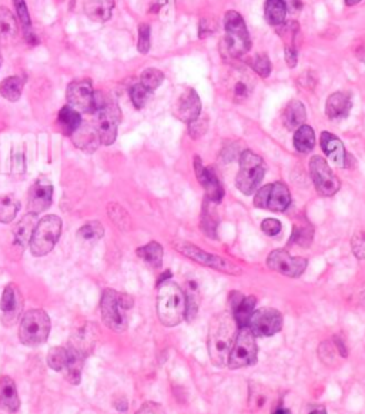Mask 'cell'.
Returning a JSON list of instances; mask_svg holds the SVG:
<instances>
[{
	"instance_id": "cell-56",
	"label": "cell",
	"mask_w": 365,
	"mask_h": 414,
	"mask_svg": "<svg viewBox=\"0 0 365 414\" xmlns=\"http://www.w3.org/2000/svg\"><path fill=\"white\" fill-rule=\"evenodd\" d=\"M216 25L211 21H207V19H202L200 28H198V34L200 37H207L210 33H214Z\"/></svg>"
},
{
	"instance_id": "cell-30",
	"label": "cell",
	"mask_w": 365,
	"mask_h": 414,
	"mask_svg": "<svg viewBox=\"0 0 365 414\" xmlns=\"http://www.w3.org/2000/svg\"><path fill=\"white\" fill-rule=\"evenodd\" d=\"M17 32V21L13 13L6 6H0V46L12 45L16 41Z\"/></svg>"
},
{
	"instance_id": "cell-3",
	"label": "cell",
	"mask_w": 365,
	"mask_h": 414,
	"mask_svg": "<svg viewBox=\"0 0 365 414\" xmlns=\"http://www.w3.org/2000/svg\"><path fill=\"white\" fill-rule=\"evenodd\" d=\"M226 36L220 43L221 54L229 59H240L246 56L251 48L250 34L244 19L236 10H229L225 16Z\"/></svg>"
},
{
	"instance_id": "cell-24",
	"label": "cell",
	"mask_w": 365,
	"mask_h": 414,
	"mask_svg": "<svg viewBox=\"0 0 365 414\" xmlns=\"http://www.w3.org/2000/svg\"><path fill=\"white\" fill-rule=\"evenodd\" d=\"M321 147L322 152L326 153V156L331 162H334L337 166L346 167V159H347V153L346 149H344L342 142L338 139L337 136L333 133L324 132L321 134Z\"/></svg>"
},
{
	"instance_id": "cell-5",
	"label": "cell",
	"mask_w": 365,
	"mask_h": 414,
	"mask_svg": "<svg viewBox=\"0 0 365 414\" xmlns=\"http://www.w3.org/2000/svg\"><path fill=\"white\" fill-rule=\"evenodd\" d=\"M52 329L49 314L43 309L28 310L19 324V340L28 347L46 343Z\"/></svg>"
},
{
	"instance_id": "cell-35",
	"label": "cell",
	"mask_w": 365,
	"mask_h": 414,
	"mask_svg": "<svg viewBox=\"0 0 365 414\" xmlns=\"http://www.w3.org/2000/svg\"><path fill=\"white\" fill-rule=\"evenodd\" d=\"M266 21L269 25L274 28H280L282 23H286L287 8L282 0H266Z\"/></svg>"
},
{
	"instance_id": "cell-50",
	"label": "cell",
	"mask_w": 365,
	"mask_h": 414,
	"mask_svg": "<svg viewBox=\"0 0 365 414\" xmlns=\"http://www.w3.org/2000/svg\"><path fill=\"white\" fill-rule=\"evenodd\" d=\"M150 25L147 23H141L138 26V41H137V50L141 54H147L150 50Z\"/></svg>"
},
{
	"instance_id": "cell-20",
	"label": "cell",
	"mask_w": 365,
	"mask_h": 414,
	"mask_svg": "<svg viewBox=\"0 0 365 414\" xmlns=\"http://www.w3.org/2000/svg\"><path fill=\"white\" fill-rule=\"evenodd\" d=\"M194 172H196V177H197L198 183L202 186V189L206 190L209 200L213 203L220 202L222 197H225V189H222L214 172L202 165L198 156L194 157Z\"/></svg>"
},
{
	"instance_id": "cell-21",
	"label": "cell",
	"mask_w": 365,
	"mask_h": 414,
	"mask_svg": "<svg viewBox=\"0 0 365 414\" xmlns=\"http://www.w3.org/2000/svg\"><path fill=\"white\" fill-rule=\"evenodd\" d=\"M97 342V329L93 323H89L87 320L77 322L72 331V347H74L77 351H80L86 356L89 354Z\"/></svg>"
},
{
	"instance_id": "cell-47",
	"label": "cell",
	"mask_w": 365,
	"mask_h": 414,
	"mask_svg": "<svg viewBox=\"0 0 365 414\" xmlns=\"http://www.w3.org/2000/svg\"><path fill=\"white\" fill-rule=\"evenodd\" d=\"M210 207H211V202H210V206L207 203L205 205V209H202V214H201L200 226H201L202 231L209 236V238H216L217 219H216V214L213 213V210Z\"/></svg>"
},
{
	"instance_id": "cell-54",
	"label": "cell",
	"mask_w": 365,
	"mask_h": 414,
	"mask_svg": "<svg viewBox=\"0 0 365 414\" xmlns=\"http://www.w3.org/2000/svg\"><path fill=\"white\" fill-rule=\"evenodd\" d=\"M282 226L277 219H266L261 223V230L267 236H277L281 231Z\"/></svg>"
},
{
	"instance_id": "cell-45",
	"label": "cell",
	"mask_w": 365,
	"mask_h": 414,
	"mask_svg": "<svg viewBox=\"0 0 365 414\" xmlns=\"http://www.w3.org/2000/svg\"><path fill=\"white\" fill-rule=\"evenodd\" d=\"M163 81H165L163 72L154 68H149L143 70V73L140 76V83L150 92H154L161 83H163Z\"/></svg>"
},
{
	"instance_id": "cell-61",
	"label": "cell",
	"mask_w": 365,
	"mask_h": 414,
	"mask_svg": "<svg viewBox=\"0 0 365 414\" xmlns=\"http://www.w3.org/2000/svg\"><path fill=\"white\" fill-rule=\"evenodd\" d=\"M361 0H346V5L347 6H354V5H357V3H359Z\"/></svg>"
},
{
	"instance_id": "cell-15",
	"label": "cell",
	"mask_w": 365,
	"mask_h": 414,
	"mask_svg": "<svg viewBox=\"0 0 365 414\" xmlns=\"http://www.w3.org/2000/svg\"><path fill=\"white\" fill-rule=\"evenodd\" d=\"M247 327L255 338H271L282 329V316L273 307H262L253 313Z\"/></svg>"
},
{
	"instance_id": "cell-52",
	"label": "cell",
	"mask_w": 365,
	"mask_h": 414,
	"mask_svg": "<svg viewBox=\"0 0 365 414\" xmlns=\"http://www.w3.org/2000/svg\"><path fill=\"white\" fill-rule=\"evenodd\" d=\"M13 3H14L16 14L19 17L20 25L23 26V29L32 28V19H30V14H29L26 0H13Z\"/></svg>"
},
{
	"instance_id": "cell-44",
	"label": "cell",
	"mask_w": 365,
	"mask_h": 414,
	"mask_svg": "<svg viewBox=\"0 0 365 414\" xmlns=\"http://www.w3.org/2000/svg\"><path fill=\"white\" fill-rule=\"evenodd\" d=\"M313 236H314V230L307 222H298L294 226L290 242L293 245H297L301 247H307L313 242Z\"/></svg>"
},
{
	"instance_id": "cell-10",
	"label": "cell",
	"mask_w": 365,
	"mask_h": 414,
	"mask_svg": "<svg viewBox=\"0 0 365 414\" xmlns=\"http://www.w3.org/2000/svg\"><path fill=\"white\" fill-rule=\"evenodd\" d=\"M176 249L182 256H185V258H187V259H190L196 263H200L202 266H206V267H211V269H216L218 271L227 273V274H234V276L241 274V269L237 265H234L233 262H230L225 258H220V256L207 253L206 250H202V249H200L194 245L178 243V245H176Z\"/></svg>"
},
{
	"instance_id": "cell-25",
	"label": "cell",
	"mask_w": 365,
	"mask_h": 414,
	"mask_svg": "<svg viewBox=\"0 0 365 414\" xmlns=\"http://www.w3.org/2000/svg\"><path fill=\"white\" fill-rule=\"evenodd\" d=\"M20 407V399L14 380L10 376L0 377V410L16 413Z\"/></svg>"
},
{
	"instance_id": "cell-36",
	"label": "cell",
	"mask_w": 365,
	"mask_h": 414,
	"mask_svg": "<svg viewBox=\"0 0 365 414\" xmlns=\"http://www.w3.org/2000/svg\"><path fill=\"white\" fill-rule=\"evenodd\" d=\"M20 210V202L12 193L0 196V223H12Z\"/></svg>"
},
{
	"instance_id": "cell-29",
	"label": "cell",
	"mask_w": 365,
	"mask_h": 414,
	"mask_svg": "<svg viewBox=\"0 0 365 414\" xmlns=\"http://www.w3.org/2000/svg\"><path fill=\"white\" fill-rule=\"evenodd\" d=\"M36 227V214H26L25 218L17 223L13 231V249L17 250V253H22L28 243H30L33 230Z\"/></svg>"
},
{
	"instance_id": "cell-42",
	"label": "cell",
	"mask_w": 365,
	"mask_h": 414,
	"mask_svg": "<svg viewBox=\"0 0 365 414\" xmlns=\"http://www.w3.org/2000/svg\"><path fill=\"white\" fill-rule=\"evenodd\" d=\"M107 214L110 220L123 231H127L132 229V218L127 213V210L118 205V203H109L107 205Z\"/></svg>"
},
{
	"instance_id": "cell-12",
	"label": "cell",
	"mask_w": 365,
	"mask_h": 414,
	"mask_svg": "<svg viewBox=\"0 0 365 414\" xmlns=\"http://www.w3.org/2000/svg\"><path fill=\"white\" fill-rule=\"evenodd\" d=\"M96 114V129L100 136V143L103 146H112L117 139L121 110L116 103H105Z\"/></svg>"
},
{
	"instance_id": "cell-34",
	"label": "cell",
	"mask_w": 365,
	"mask_h": 414,
	"mask_svg": "<svg viewBox=\"0 0 365 414\" xmlns=\"http://www.w3.org/2000/svg\"><path fill=\"white\" fill-rule=\"evenodd\" d=\"M28 170L26 146L25 143H14L10 153V172L16 180L25 179Z\"/></svg>"
},
{
	"instance_id": "cell-41",
	"label": "cell",
	"mask_w": 365,
	"mask_h": 414,
	"mask_svg": "<svg viewBox=\"0 0 365 414\" xmlns=\"http://www.w3.org/2000/svg\"><path fill=\"white\" fill-rule=\"evenodd\" d=\"M186 311H185V319L187 322H193L197 318L198 306H200V290L196 280H190L187 283L186 290Z\"/></svg>"
},
{
	"instance_id": "cell-19",
	"label": "cell",
	"mask_w": 365,
	"mask_h": 414,
	"mask_svg": "<svg viewBox=\"0 0 365 414\" xmlns=\"http://www.w3.org/2000/svg\"><path fill=\"white\" fill-rule=\"evenodd\" d=\"M201 114V101L196 90L185 89L174 102V116L185 123H190Z\"/></svg>"
},
{
	"instance_id": "cell-62",
	"label": "cell",
	"mask_w": 365,
	"mask_h": 414,
	"mask_svg": "<svg viewBox=\"0 0 365 414\" xmlns=\"http://www.w3.org/2000/svg\"><path fill=\"white\" fill-rule=\"evenodd\" d=\"M0 66H2V59H0Z\"/></svg>"
},
{
	"instance_id": "cell-49",
	"label": "cell",
	"mask_w": 365,
	"mask_h": 414,
	"mask_svg": "<svg viewBox=\"0 0 365 414\" xmlns=\"http://www.w3.org/2000/svg\"><path fill=\"white\" fill-rule=\"evenodd\" d=\"M253 70L262 79H267L271 74V62L267 54H257L251 62Z\"/></svg>"
},
{
	"instance_id": "cell-38",
	"label": "cell",
	"mask_w": 365,
	"mask_h": 414,
	"mask_svg": "<svg viewBox=\"0 0 365 414\" xmlns=\"http://www.w3.org/2000/svg\"><path fill=\"white\" fill-rule=\"evenodd\" d=\"M136 253L140 259H143L149 266L154 269H158L163 265V247L157 242H150L143 247H138Z\"/></svg>"
},
{
	"instance_id": "cell-8",
	"label": "cell",
	"mask_w": 365,
	"mask_h": 414,
	"mask_svg": "<svg viewBox=\"0 0 365 414\" xmlns=\"http://www.w3.org/2000/svg\"><path fill=\"white\" fill-rule=\"evenodd\" d=\"M222 90L231 102L244 105L253 96L255 89V77L249 69L233 66L221 79Z\"/></svg>"
},
{
	"instance_id": "cell-6",
	"label": "cell",
	"mask_w": 365,
	"mask_h": 414,
	"mask_svg": "<svg viewBox=\"0 0 365 414\" xmlns=\"http://www.w3.org/2000/svg\"><path fill=\"white\" fill-rule=\"evenodd\" d=\"M62 219L54 214L45 216L36 223L29 243L30 251L34 258H43L54 249L56 243L59 242L60 233H62Z\"/></svg>"
},
{
	"instance_id": "cell-16",
	"label": "cell",
	"mask_w": 365,
	"mask_h": 414,
	"mask_svg": "<svg viewBox=\"0 0 365 414\" xmlns=\"http://www.w3.org/2000/svg\"><path fill=\"white\" fill-rule=\"evenodd\" d=\"M307 263V259L294 258V256H291L286 250H274L267 258V266L271 270L293 279L300 278L306 271Z\"/></svg>"
},
{
	"instance_id": "cell-27",
	"label": "cell",
	"mask_w": 365,
	"mask_h": 414,
	"mask_svg": "<svg viewBox=\"0 0 365 414\" xmlns=\"http://www.w3.org/2000/svg\"><path fill=\"white\" fill-rule=\"evenodd\" d=\"M351 107V96L344 92H335L327 99L326 113L330 119H342V117H347L350 114Z\"/></svg>"
},
{
	"instance_id": "cell-23",
	"label": "cell",
	"mask_w": 365,
	"mask_h": 414,
	"mask_svg": "<svg viewBox=\"0 0 365 414\" xmlns=\"http://www.w3.org/2000/svg\"><path fill=\"white\" fill-rule=\"evenodd\" d=\"M278 34L281 36L284 48H286V62L289 68L297 66V37L300 34V26L297 22L282 23L278 29Z\"/></svg>"
},
{
	"instance_id": "cell-53",
	"label": "cell",
	"mask_w": 365,
	"mask_h": 414,
	"mask_svg": "<svg viewBox=\"0 0 365 414\" xmlns=\"http://www.w3.org/2000/svg\"><path fill=\"white\" fill-rule=\"evenodd\" d=\"M353 251L358 259H365V229L355 233L353 238Z\"/></svg>"
},
{
	"instance_id": "cell-18",
	"label": "cell",
	"mask_w": 365,
	"mask_h": 414,
	"mask_svg": "<svg viewBox=\"0 0 365 414\" xmlns=\"http://www.w3.org/2000/svg\"><path fill=\"white\" fill-rule=\"evenodd\" d=\"M53 202V185L46 176H39L29 189V211L40 214L48 210Z\"/></svg>"
},
{
	"instance_id": "cell-43",
	"label": "cell",
	"mask_w": 365,
	"mask_h": 414,
	"mask_svg": "<svg viewBox=\"0 0 365 414\" xmlns=\"http://www.w3.org/2000/svg\"><path fill=\"white\" fill-rule=\"evenodd\" d=\"M105 227L100 222H89L83 225L77 231V239L82 243H94L103 239Z\"/></svg>"
},
{
	"instance_id": "cell-59",
	"label": "cell",
	"mask_w": 365,
	"mask_h": 414,
	"mask_svg": "<svg viewBox=\"0 0 365 414\" xmlns=\"http://www.w3.org/2000/svg\"><path fill=\"white\" fill-rule=\"evenodd\" d=\"M273 414H291V413H290V410H287V408H278V410H275Z\"/></svg>"
},
{
	"instance_id": "cell-17",
	"label": "cell",
	"mask_w": 365,
	"mask_h": 414,
	"mask_svg": "<svg viewBox=\"0 0 365 414\" xmlns=\"http://www.w3.org/2000/svg\"><path fill=\"white\" fill-rule=\"evenodd\" d=\"M23 294L16 283H10L5 287L2 299H0V311H2V322L5 326H13L23 311Z\"/></svg>"
},
{
	"instance_id": "cell-13",
	"label": "cell",
	"mask_w": 365,
	"mask_h": 414,
	"mask_svg": "<svg viewBox=\"0 0 365 414\" xmlns=\"http://www.w3.org/2000/svg\"><path fill=\"white\" fill-rule=\"evenodd\" d=\"M291 203V194L284 183H271L257 190L254 205L258 209L284 211Z\"/></svg>"
},
{
	"instance_id": "cell-22",
	"label": "cell",
	"mask_w": 365,
	"mask_h": 414,
	"mask_svg": "<svg viewBox=\"0 0 365 414\" xmlns=\"http://www.w3.org/2000/svg\"><path fill=\"white\" fill-rule=\"evenodd\" d=\"M70 137L74 146L86 153H94L101 145L96 126L85 122H82V125L77 127V130Z\"/></svg>"
},
{
	"instance_id": "cell-57",
	"label": "cell",
	"mask_w": 365,
	"mask_h": 414,
	"mask_svg": "<svg viewBox=\"0 0 365 414\" xmlns=\"http://www.w3.org/2000/svg\"><path fill=\"white\" fill-rule=\"evenodd\" d=\"M284 5L287 8V12L290 13H298L302 9L301 0H282Z\"/></svg>"
},
{
	"instance_id": "cell-32",
	"label": "cell",
	"mask_w": 365,
	"mask_h": 414,
	"mask_svg": "<svg viewBox=\"0 0 365 414\" xmlns=\"http://www.w3.org/2000/svg\"><path fill=\"white\" fill-rule=\"evenodd\" d=\"M307 110L300 101H291L282 112V123L289 130H297L300 126L306 125Z\"/></svg>"
},
{
	"instance_id": "cell-2",
	"label": "cell",
	"mask_w": 365,
	"mask_h": 414,
	"mask_svg": "<svg viewBox=\"0 0 365 414\" xmlns=\"http://www.w3.org/2000/svg\"><path fill=\"white\" fill-rule=\"evenodd\" d=\"M186 294L178 284L163 282L158 284L157 291V316L167 327H174L185 319Z\"/></svg>"
},
{
	"instance_id": "cell-14",
	"label": "cell",
	"mask_w": 365,
	"mask_h": 414,
	"mask_svg": "<svg viewBox=\"0 0 365 414\" xmlns=\"http://www.w3.org/2000/svg\"><path fill=\"white\" fill-rule=\"evenodd\" d=\"M310 173L314 186L321 196L330 197L340 190V179L321 156H314L310 161Z\"/></svg>"
},
{
	"instance_id": "cell-7",
	"label": "cell",
	"mask_w": 365,
	"mask_h": 414,
	"mask_svg": "<svg viewBox=\"0 0 365 414\" xmlns=\"http://www.w3.org/2000/svg\"><path fill=\"white\" fill-rule=\"evenodd\" d=\"M266 174V165L261 157L251 152L244 150L240 156V170L236 177V185L238 190L246 194L251 196L257 192L260 183L264 179Z\"/></svg>"
},
{
	"instance_id": "cell-1",
	"label": "cell",
	"mask_w": 365,
	"mask_h": 414,
	"mask_svg": "<svg viewBox=\"0 0 365 414\" xmlns=\"http://www.w3.org/2000/svg\"><path fill=\"white\" fill-rule=\"evenodd\" d=\"M237 323L227 313L218 314L213 319L209 331L210 360L217 367H225L229 362L231 347L236 340Z\"/></svg>"
},
{
	"instance_id": "cell-9",
	"label": "cell",
	"mask_w": 365,
	"mask_h": 414,
	"mask_svg": "<svg viewBox=\"0 0 365 414\" xmlns=\"http://www.w3.org/2000/svg\"><path fill=\"white\" fill-rule=\"evenodd\" d=\"M257 362V344L254 333L246 326L240 327L234 344L229 356L230 369H242L255 364Z\"/></svg>"
},
{
	"instance_id": "cell-60",
	"label": "cell",
	"mask_w": 365,
	"mask_h": 414,
	"mask_svg": "<svg viewBox=\"0 0 365 414\" xmlns=\"http://www.w3.org/2000/svg\"><path fill=\"white\" fill-rule=\"evenodd\" d=\"M310 414H327V411L324 410V408H317V410L310 411Z\"/></svg>"
},
{
	"instance_id": "cell-51",
	"label": "cell",
	"mask_w": 365,
	"mask_h": 414,
	"mask_svg": "<svg viewBox=\"0 0 365 414\" xmlns=\"http://www.w3.org/2000/svg\"><path fill=\"white\" fill-rule=\"evenodd\" d=\"M209 127V121L205 114H200L197 119L189 123V134L193 137V139H200V137L205 136Z\"/></svg>"
},
{
	"instance_id": "cell-55",
	"label": "cell",
	"mask_w": 365,
	"mask_h": 414,
	"mask_svg": "<svg viewBox=\"0 0 365 414\" xmlns=\"http://www.w3.org/2000/svg\"><path fill=\"white\" fill-rule=\"evenodd\" d=\"M136 414H166L165 408L161 407L158 403L154 402H146L141 406Z\"/></svg>"
},
{
	"instance_id": "cell-11",
	"label": "cell",
	"mask_w": 365,
	"mask_h": 414,
	"mask_svg": "<svg viewBox=\"0 0 365 414\" xmlns=\"http://www.w3.org/2000/svg\"><path fill=\"white\" fill-rule=\"evenodd\" d=\"M66 101L70 107L79 113H96L100 107L98 96L93 90V85L87 79L74 81L66 89Z\"/></svg>"
},
{
	"instance_id": "cell-46",
	"label": "cell",
	"mask_w": 365,
	"mask_h": 414,
	"mask_svg": "<svg viewBox=\"0 0 365 414\" xmlns=\"http://www.w3.org/2000/svg\"><path fill=\"white\" fill-rule=\"evenodd\" d=\"M67 360V347H53L48 353V364L54 371H63Z\"/></svg>"
},
{
	"instance_id": "cell-33",
	"label": "cell",
	"mask_w": 365,
	"mask_h": 414,
	"mask_svg": "<svg viewBox=\"0 0 365 414\" xmlns=\"http://www.w3.org/2000/svg\"><path fill=\"white\" fill-rule=\"evenodd\" d=\"M56 123L59 130L65 136H72L77 130V127L82 125V116H80L77 110L66 105L65 107L60 109Z\"/></svg>"
},
{
	"instance_id": "cell-28",
	"label": "cell",
	"mask_w": 365,
	"mask_h": 414,
	"mask_svg": "<svg viewBox=\"0 0 365 414\" xmlns=\"http://www.w3.org/2000/svg\"><path fill=\"white\" fill-rule=\"evenodd\" d=\"M236 300L233 302V310H234V322L237 323L238 329L240 327H246L253 316V313L255 311V304H257V299L254 296H241L238 293H236Z\"/></svg>"
},
{
	"instance_id": "cell-4",
	"label": "cell",
	"mask_w": 365,
	"mask_h": 414,
	"mask_svg": "<svg viewBox=\"0 0 365 414\" xmlns=\"http://www.w3.org/2000/svg\"><path fill=\"white\" fill-rule=\"evenodd\" d=\"M133 307V298L126 293L106 289L101 294L100 313L101 320L113 331L123 333L127 330V311Z\"/></svg>"
},
{
	"instance_id": "cell-39",
	"label": "cell",
	"mask_w": 365,
	"mask_h": 414,
	"mask_svg": "<svg viewBox=\"0 0 365 414\" xmlns=\"http://www.w3.org/2000/svg\"><path fill=\"white\" fill-rule=\"evenodd\" d=\"M315 146V133L309 125L300 126L294 133V147L300 153H310Z\"/></svg>"
},
{
	"instance_id": "cell-48",
	"label": "cell",
	"mask_w": 365,
	"mask_h": 414,
	"mask_svg": "<svg viewBox=\"0 0 365 414\" xmlns=\"http://www.w3.org/2000/svg\"><path fill=\"white\" fill-rule=\"evenodd\" d=\"M152 92L147 90L140 82L133 85L130 89V99L136 109H143L149 101Z\"/></svg>"
},
{
	"instance_id": "cell-31",
	"label": "cell",
	"mask_w": 365,
	"mask_h": 414,
	"mask_svg": "<svg viewBox=\"0 0 365 414\" xmlns=\"http://www.w3.org/2000/svg\"><path fill=\"white\" fill-rule=\"evenodd\" d=\"M83 354L77 351L74 347L69 346L67 347V360L63 369L65 377L66 380L73 384L77 386L82 382V370H83Z\"/></svg>"
},
{
	"instance_id": "cell-40",
	"label": "cell",
	"mask_w": 365,
	"mask_h": 414,
	"mask_svg": "<svg viewBox=\"0 0 365 414\" xmlns=\"http://www.w3.org/2000/svg\"><path fill=\"white\" fill-rule=\"evenodd\" d=\"M318 353H320L321 360L330 366H333L337 362L338 356L347 358L346 347H344V344H342V342H340V339H334L333 343L331 342L321 343Z\"/></svg>"
},
{
	"instance_id": "cell-37",
	"label": "cell",
	"mask_w": 365,
	"mask_h": 414,
	"mask_svg": "<svg viewBox=\"0 0 365 414\" xmlns=\"http://www.w3.org/2000/svg\"><path fill=\"white\" fill-rule=\"evenodd\" d=\"M23 87H25V83L20 77H17V76L6 77V79H3L2 83H0V96L5 97L6 101L14 103L19 101L20 97H22Z\"/></svg>"
},
{
	"instance_id": "cell-58",
	"label": "cell",
	"mask_w": 365,
	"mask_h": 414,
	"mask_svg": "<svg viewBox=\"0 0 365 414\" xmlns=\"http://www.w3.org/2000/svg\"><path fill=\"white\" fill-rule=\"evenodd\" d=\"M23 36H25V41L29 46H36L39 43V39H37V36H36V33L33 32L32 28L23 29Z\"/></svg>"
},
{
	"instance_id": "cell-26",
	"label": "cell",
	"mask_w": 365,
	"mask_h": 414,
	"mask_svg": "<svg viewBox=\"0 0 365 414\" xmlns=\"http://www.w3.org/2000/svg\"><path fill=\"white\" fill-rule=\"evenodd\" d=\"M114 0H83L85 14L96 23H105L112 17Z\"/></svg>"
}]
</instances>
